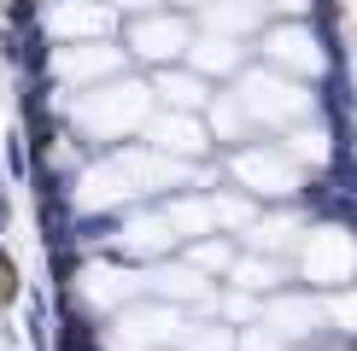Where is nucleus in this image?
Returning <instances> with one entry per match:
<instances>
[{"label":"nucleus","mask_w":357,"mask_h":351,"mask_svg":"<svg viewBox=\"0 0 357 351\" xmlns=\"http://www.w3.org/2000/svg\"><path fill=\"white\" fill-rule=\"evenodd\" d=\"M12 299V270H6V258H0V304Z\"/></svg>","instance_id":"1"}]
</instances>
